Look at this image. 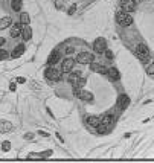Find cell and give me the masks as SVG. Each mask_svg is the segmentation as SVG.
<instances>
[{"label": "cell", "instance_id": "cell-1", "mask_svg": "<svg viewBox=\"0 0 154 163\" xmlns=\"http://www.w3.org/2000/svg\"><path fill=\"white\" fill-rule=\"evenodd\" d=\"M116 23L121 24V26H130L133 23V17L128 12H125V11H119L116 14Z\"/></svg>", "mask_w": 154, "mask_h": 163}, {"label": "cell", "instance_id": "cell-2", "mask_svg": "<svg viewBox=\"0 0 154 163\" xmlns=\"http://www.w3.org/2000/svg\"><path fill=\"white\" fill-rule=\"evenodd\" d=\"M136 55H137L139 59L147 63L148 61V47H147V44H139L137 49H136Z\"/></svg>", "mask_w": 154, "mask_h": 163}, {"label": "cell", "instance_id": "cell-3", "mask_svg": "<svg viewBox=\"0 0 154 163\" xmlns=\"http://www.w3.org/2000/svg\"><path fill=\"white\" fill-rule=\"evenodd\" d=\"M77 61L79 64H90V63H93V55L89 54V52H81L78 55Z\"/></svg>", "mask_w": 154, "mask_h": 163}, {"label": "cell", "instance_id": "cell-4", "mask_svg": "<svg viewBox=\"0 0 154 163\" xmlns=\"http://www.w3.org/2000/svg\"><path fill=\"white\" fill-rule=\"evenodd\" d=\"M105 47H107V41H105L104 38H98L96 41L93 43V51L98 52V54L104 52V51H105Z\"/></svg>", "mask_w": 154, "mask_h": 163}, {"label": "cell", "instance_id": "cell-5", "mask_svg": "<svg viewBox=\"0 0 154 163\" xmlns=\"http://www.w3.org/2000/svg\"><path fill=\"white\" fill-rule=\"evenodd\" d=\"M73 64H75V61H73L72 58L64 59V61H63V66H61V72H63V73H69L72 69H73Z\"/></svg>", "mask_w": 154, "mask_h": 163}, {"label": "cell", "instance_id": "cell-6", "mask_svg": "<svg viewBox=\"0 0 154 163\" xmlns=\"http://www.w3.org/2000/svg\"><path fill=\"white\" fill-rule=\"evenodd\" d=\"M121 6H122V11L131 12L134 11V0H121Z\"/></svg>", "mask_w": 154, "mask_h": 163}, {"label": "cell", "instance_id": "cell-7", "mask_svg": "<svg viewBox=\"0 0 154 163\" xmlns=\"http://www.w3.org/2000/svg\"><path fill=\"white\" fill-rule=\"evenodd\" d=\"M86 82H87V79H86V78H81V76H78V78H70V84H72L75 89H82V87L86 86Z\"/></svg>", "mask_w": 154, "mask_h": 163}, {"label": "cell", "instance_id": "cell-8", "mask_svg": "<svg viewBox=\"0 0 154 163\" xmlns=\"http://www.w3.org/2000/svg\"><path fill=\"white\" fill-rule=\"evenodd\" d=\"M128 104H130V98L127 95H121L119 99H117V107L121 110H125L128 107Z\"/></svg>", "mask_w": 154, "mask_h": 163}, {"label": "cell", "instance_id": "cell-9", "mask_svg": "<svg viewBox=\"0 0 154 163\" xmlns=\"http://www.w3.org/2000/svg\"><path fill=\"white\" fill-rule=\"evenodd\" d=\"M59 75L61 73L58 72V70H55V69H47L46 70V78L51 79V81H58L59 79Z\"/></svg>", "mask_w": 154, "mask_h": 163}, {"label": "cell", "instance_id": "cell-10", "mask_svg": "<svg viewBox=\"0 0 154 163\" xmlns=\"http://www.w3.org/2000/svg\"><path fill=\"white\" fill-rule=\"evenodd\" d=\"M21 37H23V40H24V41L31 40V37H32V31H31V28H29L28 24L21 26Z\"/></svg>", "mask_w": 154, "mask_h": 163}, {"label": "cell", "instance_id": "cell-11", "mask_svg": "<svg viewBox=\"0 0 154 163\" xmlns=\"http://www.w3.org/2000/svg\"><path fill=\"white\" fill-rule=\"evenodd\" d=\"M90 69H92L93 72L104 73V75H107V69H105L104 66H101V64H93V63H90Z\"/></svg>", "mask_w": 154, "mask_h": 163}, {"label": "cell", "instance_id": "cell-12", "mask_svg": "<svg viewBox=\"0 0 154 163\" xmlns=\"http://www.w3.org/2000/svg\"><path fill=\"white\" fill-rule=\"evenodd\" d=\"M9 34L11 37H19L21 34V24H12V28H11V31H9Z\"/></svg>", "mask_w": 154, "mask_h": 163}, {"label": "cell", "instance_id": "cell-13", "mask_svg": "<svg viewBox=\"0 0 154 163\" xmlns=\"http://www.w3.org/2000/svg\"><path fill=\"white\" fill-rule=\"evenodd\" d=\"M11 128H12V125L9 122L0 121V133H8V131H11Z\"/></svg>", "mask_w": 154, "mask_h": 163}, {"label": "cell", "instance_id": "cell-14", "mask_svg": "<svg viewBox=\"0 0 154 163\" xmlns=\"http://www.w3.org/2000/svg\"><path fill=\"white\" fill-rule=\"evenodd\" d=\"M112 122H113V116H112V114H105L102 119H99V124H104V125H107V127H110Z\"/></svg>", "mask_w": 154, "mask_h": 163}, {"label": "cell", "instance_id": "cell-15", "mask_svg": "<svg viewBox=\"0 0 154 163\" xmlns=\"http://www.w3.org/2000/svg\"><path fill=\"white\" fill-rule=\"evenodd\" d=\"M12 23V18L11 17H3L0 20V29H6V28H9V24Z\"/></svg>", "mask_w": 154, "mask_h": 163}, {"label": "cell", "instance_id": "cell-16", "mask_svg": "<svg viewBox=\"0 0 154 163\" xmlns=\"http://www.w3.org/2000/svg\"><path fill=\"white\" fill-rule=\"evenodd\" d=\"M107 75H108V76H110L113 81H117V79H119V76H121V75H119V72H117V69H115V67L108 69V70H107Z\"/></svg>", "mask_w": 154, "mask_h": 163}, {"label": "cell", "instance_id": "cell-17", "mask_svg": "<svg viewBox=\"0 0 154 163\" xmlns=\"http://www.w3.org/2000/svg\"><path fill=\"white\" fill-rule=\"evenodd\" d=\"M23 52H24V44H20V46H17V47L14 49V52H12V58H19V56H21Z\"/></svg>", "mask_w": 154, "mask_h": 163}, {"label": "cell", "instance_id": "cell-18", "mask_svg": "<svg viewBox=\"0 0 154 163\" xmlns=\"http://www.w3.org/2000/svg\"><path fill=\"white\" fill-rule=\"evenodd\" d=\"M58 59H59V52H52V55H51L49 59H47V64H49V66H54Z\"/></svg>", "mask_w": 154, "mask_h": 163}, {"label": "cell", "instance_id": "cell-19", "mask_svg": "<svg viewBox=\"0 0 154 163\" xmlns=\"http://www.w3.org/2000/svg\"><path fill=\"white\" fill-rule=\"evenodd\" d=\"M87 124H89L90 127H98V124H99V117H98V116H90V117L87 119Z\"/></svg>", "mask_w": 154, "mask_h": 163}, {"label": "cell", "instance_id": "cell-20", "mask_svg": "<svg viewBox=\"0 0 154 163\" xmlns=\"http://www.w3.org/2000/svg\"><path fill=\"white\" fill-rule=\"evenodd\" d=\"M21 0H12V3H11V6H12V11H20L21 9Z\"/></svg>", "mask_w": 154, "mask_h": 163}, {"label": "cell", "instance_id": "cell-21", "mask_svg": "<svg viewBox=\"0 0 154 163\" xmlns=\"http://www.w3.org/2000/svg\"><path fill=\"white\" fill-rule=\"evenodd\" d=\"M20 21H21L23 24H29V21H31V18H29V14L23 12V14L20 15Z\"/></svg>", "mask_w": 154, "mask_h": 163}, {"label": "cell", "instance_id": "cell-22", "mask_svg": "<svg viewBox=\"0 0 154 163\" xmlns=\"http://www.w3.org/2000/svg\"><path fill=\"white\" fill-rule=\"evenodd\" d=\"M107 130H108V127H107V125H104V124H98V133L104 134Z\"/></svg>", "mask_w": 154, "mask_h": 163}, {"label": "cell", "instance_id": "cell-23", "mask_svg": "<svg viewBox=\"0 0 154 163\" xmlns=\"http://www.w3.org/2000/svg\"><path fill=\"white\" fill-rule=\"evenodd\" d=\"M8 56H9V54H8V51H5V49H0V61L6 59Z\"/></svg>", "mask_w": 154, "mask_h": 163}, {"label": "cell", "instance_id": "cell-24", "mask_svg": "<svg viewBox=\"0 0 154 163\" xmlns=\"http://www.w3.org/2000/svg\"><path fill=\"white\" fill-rule=\"evenodd\" d=\"M2 149L6 152V151H9L11 149V143L9 142H3V145H2Z\"/></svg>", "mask_w": 154, "mask_h": 163}, {"label": "cell", "instance_id": "cell-25", "mask_svg": "<svg viewBox=\"0 0 154 163\" xmlns=\"http://www.w3.org/2000/svg\"><path fill=\"white\" fill-rule=\"evenodd\" d=\"M55 8H57V9H63V8H64L63 0H57V2H55Z\"/></svg>", "mask_w": 154, "mask_h": 163}, {"label": "cell", "instance_id": "cell-26", "mask_svg": "<svg viewBox=\"0 0 154 163\" xmlns=\"http://www.w3.org/2000/svg\"><path fill=\"white\" fill-rule=\"evenodd\" d=\"M75 11H77V6H75V5H72V6L69 8V11H67V14H69V15H72V14H73Z\"/></svg>", "mask_w": 154, "mask_h": 163}, {"label": "cell", "instance_id": "cell-27", "mask_svg": "<svg viewBox=\"0 0 154 163\" xmlns=\"http://www.w3.org/2000/svg\"><path fill=\"white\" fill-rule=\"evenodd\" d=\"M147 72L150 73V75H154V63L150 66V67H148V69H147Z\"/></svg>", "mask_w": 154, "mask_h": 163}, {"label": "cell", "instance_id": "cell-28", "mask_svg": "<svg viewBox=\"0 0 154 163\" xmlns=\"http://www.w3.org/2000/svg\"><path fill=\"white\" fill-rule=\"evenodd\" d=\"M9 90H11V91H15V90H17V86H15V82H11V84H9Z\"/></svg>", "mask_w": 154, "mask_h": 163}, {"label": "cell", "instance_id": "cell-29", "mask_svg": "<svg viewBox=\"0 0 154 163\" xmlns=\"http://www.w3.org/2000/svg\"><path fill=\"white\" fill-rule=\"evenodd\" d=\"M17 82H19V84H23V82H24V78H17Z\"/></svg>", "mask_w": 154, "mask_h": 163}, {"label": "cell", "instance_id": "cell-30", "mask_svg": "<svg viewBox=\"0 0 154 163\" xmlns=\"http://www.w3.org/2000/svg\"><path fill=\"white\" fill-rule=\"evenodd\" d=\"M72 52H73L72 47H67V49H66V54H72Z\"/></svg>", "mask_w": 154, "mask_h": 163}, {"label": "cell", "instance_id": "cell-31", "mask_svg": "<svg viewBox=\"0 0 154 163\" xmlns=\"http://www.w3.org/2000/svg\"><path fill=\"white\" fill-rule=\"evenodd\" d=\"M107 58H108V59H112V58H113V54H112V52H107Z\"/></svg>", "mask_w": 154, "mask_h": 163}, {"label": "cell", "instance_id": "cell-32", "mask_svg": "<svg viewBox=\"0 0 154 163\" xmlns=\"http://www.w3.org/2000/svg\"><path fill=\"white\" fill-rule=\"evenodd\" d=\"M3 44H5V38H3V37H0V47H2Z\"/></svg>", "mask_w": 154, "mask_h": 163}, {"label": "cell", "instance_id": "cell-33", "mask_svg": "<svg viewBox=\"0 0 154 163\" xmlns=\"http://www.w3.org/2000/svg\"><path fill=\"white\" fill-rule=\"evenodd\" d=\"M134 2H140V0H134Z\"/></svg>", "mask_w": 154, "mask_h": 163}]
</instances>
